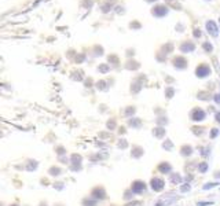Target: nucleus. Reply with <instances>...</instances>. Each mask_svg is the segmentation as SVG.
Wrapping results in <instances>:
<instances>
[{"label":"nucleus","mask_w":220,"mask_h":206,"mask_svg":"<svg viewBox=\"0 0 220 206\" xmlns=\"http://www.w3.org/2000/svg\"><path fill=\"white\" fill-rule=\"evenodd\" d=\"M164 186H165V183H164V180H161V179L154 177V179L151 180V188H153L154 191H161L164 188Z\"/></svg>","instance_id":"f257e3e1"},{"label":"nucleus","mask_w":220,"mask_h":206,"mask_svg":"<svg viewBox=\"0 0 220 206\" xmlns=\"http://www.w3.org/2000/svg\"><path fill=\"white\" fill-rule=\"evenodd\" d=\"M195 73H197L198 77H205V76L211 74V69L208 68V66H205V65H202V66H198V68H197Z\"/></svg>","instance_id":"f03ea898"},{"label":"nucleus","mask_w":220,"mask_h":206,"mask_svg":"<svg viewBox=\"0 0 220 206\" xmlns=\"http://www.w3.org/2000/svg\"><path fill=\"white\" fill-rule=\"evenodd\" d=\"M145 188H146V186H145L143 181H135V183L132 184V192L139 194V192H142Z\"/></svg>","instance_id":"7ed1b4c3"},{"label":"nucleus","mask_w":220,"mask_h":206,"mask_svg":"<svg viewBox=\"0 0 220 206\" xmlns=\"http://www.w3.org/2000/svg\"><path fill=\"white\" fill-rule=\"evenodd\" d=\"M204 118H205V113L200 109H197L191 113V120H194V121H202Z\"/></svg>","instance_id":"20e7f679"},{"label":"nucleus","mask_w":220,"mask_h":206,"mask_svg":"<svg viewBox=\"0 0 220 206\" xmlns=\"http://www.w3.org/2000/svg\"><path fill=\"white\" fill-rule=\"evenodd\" d=\"M206 29L212 36H215V37L217 36V26H216V24H215L213 21H208L206 22Z\"/></svg>","instance_id":"39448f33"},{"label":"nucleus","mask_w":220,"mask_h":206,"mask_svg":"<svg viewBox=\"0 0 220 206\" xmlns=\"http://www.w3.org/2000/svg\"><path fill=\"white\" fill-rule=\"evenodd\" d=\"M92 197L95 199H103V198H106V192L102 188H95L92 191Z\"/></svg>","instance_id":"423d86ee"},{"label":"nucleus","mask_w":220,"mask_h":206,"mask_svg":"<svg viewBox=\"0 0 220 206\" xmlns=\"http://www.w3.org/2000/svg\"><path fill=\"white\" fill-rule=\"evenodd\" d=\"M167 13H168V10H167V7H164V6H158L153 10V14H154L156 17H162V15H165Z\"/></svg>","instance_id":"0eeeda50"},{"label":"nucleus","mask_w":220,"mask_h":206,"mask_svg":"<svg viewBox=\"0 0 220 206\" xmlns=\"http://www.w3.org/2000/svg\"><path fill=\"white\" fill-rule=\"evenodd\" d=\"M171 165L168 162H164V163H161L160 166H158V170L161 172V173H169L171 172Z\"/></svg>","instance_id":"6e6552de"},{"label":"nucleus","mask_w":220,"mask_h":206,"mask_svg":"<svg viewBox=\"0 0 220 206\" xmlns=\"http://www.w3.org/2000/svg\"><path fill=\"white\" fill-rule=\"evenodd\" d=\"M180 50H182L183 52H191V51L194 50V44H191V43L183 44L182 47H180Z\"/></svg>","instance_id":"1a4fd4ad"},{"label":"nucleus","mask_w":220,"mask_h":206,"mask_svg":"<svg viewBox=\"0 0 220 206\" xmlns=\"http://www.w3.org/2000/svg\"><path fill=\"white\" fill-rule=\"evenodd\" d=\"M153 133H154V136H156V137L161 139V137L165 135V129H162V128H156V129L153 131Z\"/></svg>","instance_id":"9d476101"},{"label":"nucleus","mask_w":220,"mask_h":206,"mask_svg":"<svg viewBox=\"0 0 220 206\" xmlns=\"http://www.w3.org/2000/svg\"><path fill=\"white\" fill-rule=\"evenodd\" d=\"M175 66H177V68H184L186 66V61L183 59V58H176L175 59Z\"/></svg>","instance_id":"9b49d317"},{"label":"nucleus","mask_w":220,"mask_h":206,"mask_svg":"<svg viewBox=\"0 0 220 206\" xmlns=\"http://www.w3.org/2000/svg\"><path fill=\"white\" fill-rule=\"evenodd\" d=\"M171 181H172L173 184H180V183H182V177L179 175H172L171 176Z\"/></svg>","instance_id":"f8f14e48"},{"label":"nucleus","mask_w":220,"mask_h":206,"mask_svg":"<svg viewBox=\"0 0 220 206\" xmlns=\"http://www.w3.org/2000/svg\"><path fill=\"white\" fill-rule=\"evenodd\" d=\"M198 170H200L201 173H205V172L208 170V163H206V162L200 163V166H198Z\"/></svg>","instance_id":"ddd939ff"},{"label":"nucleus","mask_w":220,"mask_h":206,"mask_svg":"<svg viewBox=\"0 0 220 206\" xmlns=\"http://www.w3.org/2000/svg\"><path fill=\"white\" fill-rule=\"evenodd\" d=\"M191 151H193V149H191L190 146H187V147H183V149H182V154H183V155H190V154H191Z\"/></svg>","instance_id":"4468645a"},{"label":"nucleus","mask_w":220,"mask_h":206,"mask_svg":"<svg viewBox=\"0 0 220 206\" xmlns=\"http://www.w3.org/2000/svg\"><path fill=\"white\" fill-rule=\"evenodd\" d=\"M129 125L135 126V128H139V126H140V121H139V120H131V121H129Z\"/></svg>","instance_id":"2eb2a0df"},{"label":"nucleus","mask_w":220,"mask_h":206,"mask_svg":"<svg viewBox=\"0 0 220 206\" xmlns=\"http://www.w3.org/2000/svg\"><path fill=\"white\" fill-rule=\"evenodd\" d=\"M162 147L165 149V150H172V143H171L169 140H167V142L162 144Z\"/></svg>","instance_id":"dca6fc26"},{"label":"nucleus","mask_w":220,"mask_h":206,"mask_svg":"<svg viewBox=\"0 0 220 206\" xmlns=\"http://www.w3.org/2000/svg\"><path fill=\"white\" fill-rule=\"evenodd\" d=\"M216 186H217V183H208V184L204 186V190H209V188H213Z\"/></svg>","instance_id":"f3484780"},{"label":"nucleus","mask_w":220,"mask_h":206,"mask_svg":"<svg viewBox=\"0 0 220 206\" xmlns=\"http://www.w3.org/2000/svg\"><path fill=\"white\" fill-rule=\"evenodd\" d=\"M217 133H219V129H212V132H211V137H216L217 136Z\"/></svg>","instance_id":"a211bd4d"},{"label":"nucleus","mask_w":220,"mask_h":206,"mask_svg":"<svg viewBox=\"0 0 220 206\" xmlns=\"http://www.w3.org/2000/svg\"><path fill=\"white\" fill-rule=\"evenodd\" d=\"M204 48H205L206 51H212V45H211L209 43H205L204 44Z\"/></svg>","instance_id":"6ab92c4d"},{"label":"nucleus","mask_w":220,"mask_h":206,"mask_svg":"<svg viewBox=\"0 0 220 206\" xmlns=\"http://www.w3.org/2000/svg\"><path fill=\"white\" fill-rule=\"evenodd\" d=\"M180 190H182V192H186V191H190V186H189V184H187V186H183V187L180 188Z\"/></svg>","instance_id":"aec40b11"},{"label":"nucleus","mask_w":220,"mask_h":206,"mask_svg":"<svg viewBox=\"0 0 220 206\" xmlns=\"http://www.w3.org/2000/svg\"><path fill=\"white\" fill-rule=\"evenodd\" d=\"M118 147H123V149H125V147H127V142H124V140H123V142H120V143H118Z\"/></svg>","instance_id":"412c9836"},{"label":"nucleus","mask_w":220,"mask_h":206,"mask_svg":"<svg viewBox=\"0 0 220 206\" xmlns=\"http://www.w3.org/2000/svg\"><path fill=\"white\" fill-rule=\"evenodd\" d=\"M205 205H212V202H198V206H205Z\"/></svg>","instance_id":"4be33fe9"},{"label":"nucleus","mask_w":220,"mask_h":206,"mask_svg":"<svg viewBox=\"0 0 220 206\" xmlns=\"http://www.w3.org/2000/svg\"><path fill=\"white\" fill-rule=\"evenodd\" d=\"M215 102H216V103H220V94L215 96Z\"/></svg>","instance_id":"5701e85b"},{"label":"nucleus","mask_w":220,"mask_h":206,"mask_svg":"<svg viewBox=\"0 0 220 206\" xmlns=\"http://www.w3.org/2000/svg\"><path fill=\"white\" fill-rule=\"evenodd\" d=\"M140 205H142L140 202H133V203H129L128 206H140Z\"/></svg>","instance_id":"b1692460"},{"label":"nucleus","mask_w":220,"mask_h":206,"mask_svg":"<svg viewBox=\"0 0 220 206\" xmlns=\"http://www.w3.org/2000/svg\"><path fill=\"white\" fill-rule=\"evenodd\" d=\"M167 94H168V98H172V95H173V91H172V89H168V92H167Z\"/></svg>","instance_id":"393cba45"},{"label":"nucleus","mask_w":220,"mask_h":206,"mask_svg":"<svg viewBox=\"0 0 220 206\" xmlns=\"http://www.w3.org/2000/svg\"><path fill=\"white\" fill-rule=\"evenodd\" d=\"M114 121H112V122H109V124H107V126H109V128H114Z\"/></svg>","instance_id":"a878e982"},{"label":"nucleus","mask_w":220,"mask_h":206,"mask_svg":"<svg viewBox=\"0 0 220 206\" xmlns=\"http://www.w3.org/2000/svg\"><path fill=\"white\" fill-rule=\"evenodd\" d=\"M133 111H135V110H133V109H128V110H127V114H133Z\"/></svg>","instance_id":"bb28decb"},{"label":"nucleus","mask_w":220,"mask_h":206,"mask_svg":"<svg viewBox=\"0 0 220 206\" xmlns=\"http://www.w3.org/2000/svg\"><path fill=\"white\" fill-rule=\"evenodd\" d=\"M200 34H201V33H200V30H197V32H195V33H194V36H195V37H197V36L200 37Z\"/></svg>","instance_id":"cd10ccee"},{"label":"nucleus","mask_w":220,"mask_h":206,"mask_svg":"<svg viewBox=\"0 0 220 206\" xmlns=\"http://www.w3.org/2000/svg\"><path fill=\"white\" fill-rule=\"evenodd\" d=\"M101 70H102V72H106V70H107V68H106V66H102V68H101Z\"/></svg>","instance_id":"c85d7f7f"},{"label":"nucleus","mask_w":220,"mask_h":206,"mask_svg":"<svg viewBox=\"0 0 220 206\" xmlns=\"http://www.w3.org/2000/svg\"><path fill=\"white\" fill-rule=\"evenodd\" d=\"M216 120H217V121H220V114H217V115H216Z\"/></svg>","instance_id":"c756f323"},{"label":"nucleus","mask_w":220,"mask_h":206,"mask_svg":"<svg viewBox=\"0 0 220 206\" xmlns=\"http://www.w3.org/2000/svg\"><path fill=\"white\" fill-rule=\"evenodd\" d=\"M149 1H151V0H149Z\"/></svg>","instance_id":"7c9ffc66"},{"label":"nucleus","mask_w":220,"mask_h":206,"mask_svg":"<svg viewBox=\"0 0 220 206\" xmlns=\"http://www.w3.org/2000/svg\"><path fill=\"white\" fill-rule=\"evenodd\" d=\"M13 206H15V205H13Z\"/></svg>","instance_id":"2f4dec72"}]
</instances>
